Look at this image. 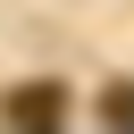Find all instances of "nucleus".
Listing matches in <instances>:
<instances>
[{"label":"nucleus","instance_id":"1","mask_svg":"<svg viewBox=\"0 0 134 134\" xmlns=\"http://www.w3.org/2000/svg\"><path fill=\"white\" fill-rule=\"evenodd\" d=\"M59 109H67V100H59V92H50V84H25V92H17V100H8V117H25V126H50V117H59Z\"/></svg>","mask_w":134,"mask_h":134},{"label":"nucleus","instance_id":"2","mask_svg":"<svg viewBox=\"0 0 134 134\" xmlns=\"http://www.w3.org/2000/svg\"><path fill=\"white\" fill-rule=\"evenodd\" d=\"M100 109H109V117H117V126H126V117H134V92H126V84H117V92H109V100H100Z\"/></svg>","mask_w":134,"mask_h":134}]
</instances>
